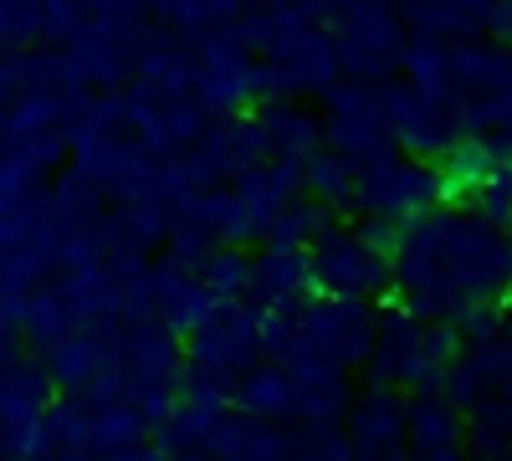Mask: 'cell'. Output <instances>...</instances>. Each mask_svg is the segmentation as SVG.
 <instances>
[{
	"mask_svg": "<svg viewBox=\"0 0 512 461\" xmlns=\"http://www.w3.org/2000/svg\"><path fill=\"white\" fill-rule=\"evenodd\" d=\"M297 344H308L323 364H333L338 374H349L374 349V313H369V303L318 298L313 292V298L297 308Z\"/></svg>",
	"mask_w": 512,
	"mask_h": 461,
	"instance_id": "obj_6",
	"label": "cell"
},
{
	"mask_svg": "<svg viewBox=\"0 0 512 461\" xmlns=\"http://www.w3.org/2000/svg\"><path fill=\"white\" fill-rule=\"evenodd\" d=\"M502 282H507V298H512V226L502 231Z\"/></svg>",
	"mask_w": 512,
	"mask_h": 461,
	"instance_id": "obj_21",
	"label": "cell"
},
{
	"mask_svg": "<svg viewBox=\"0 0 512 461\" xmlns=\"http://www.w3.org/2000/svg\"><path fill=\"white\" fill-rule=\"evenodd\" d=\"M195 277L205 282V292H210L216 303H241V298H246V282H251V257H241L236 246H226V251L216 246Z\"/></svg>",
	"mask_w": 512,
	"mask_h": 461,
	"instance_id": "obj_17",
	"label": "cell"
},
{
	"mask_svg": "<svg viewBox=\"0 0 512 461\" xmlns=\"http://www.w3.org/2000/svg\"><path fill=\"white\" fill-rule=\"evenodd\" d=\"M461 354V339H456V328L446 323H420L410 318L400 303L395 308H384L374 318V349H369V380L374 390H436L441 385V374L446 364Z\"/></svg>",
	"mask_w": 512,
	"mask_h": 461,
	"instance_id": "obj_2",
	"label": "cell"
},
{
	"mask_svg": "<svg viewBox=\"0 0 512 461\" xmlns=\"http://www.w3.org/2000/svg\"><path fill=\"white\" fill-rule=\"evenodd\" d=\"M41 41V6L36 0H0V52H26Z\"/></svg>",
	"mask_w": 512,
	"mask_h": 461,
	"instance_id": "obj_18",
	"label": "cell"
},
{
	"mask_svg": "<svg viewBox=\"0 0 512 461\" xmlns=\"http://www.w3.org/2000/svg\"><path fill=\"white\" fill-rule=\"evenodd\" d=\"M472 216L492 231H507L512 226V170H502L497 180H487L477 195H472Z\"/></svg>",
	"mask_w": 512,
	"mask_h": 461,
	"instance_id": "obj_19",
	"label": "cell"
},
{
	"mask_svg": "<svg viewBox=\"0 0 512 461\" xmlns=\"http://www.w3.org/2000/svg\"><path fill=\"white\" fill-rule=\"evenodd\" d=\"M405 441L410 461H466V415L436 390H420L405 405Z\"/></svg>",
	"mask_w": 512,
	"mask_h": 461,
	"instance_id": "obj_8",
	"label": "cell"
},
{
	"mask_svg": "<svg viewBox=\"0 0 512 461\" xmlns=\"http://www.w3.org/2000/svg\"><path fill=\"white\" fill-rule=\"evenodd\" d=\"M308 282L318 298H344V303H369L390 292V257L364 241V231L328 226L308 246Z\"/></svg>",
	"mask_w": 512,
	"mask_h": 461,
	"instance_id": "obj_5",
	"label": "cell"
},
{
	"mask_svg": "<svg viewBox=\"0 0 512 461\" xmlns=\"http://www.w3.org/2000/svg\"><path fill=\"white\" fill-rule=\"evenodd\" d=\"M149 426L144 415L128 405V400H108V405H88V456L103 461V456H118L128 446H144Z\"/></svg>",
	"mask_w": 512,
	"mask_h": 461,
	"instance_id": "obj_13",
	"label": "cell"
},
{
	"mask_svg": "<svg viewBox=\"0 0 512 461\" xmlns=\"http://www.w3.org/2000/svg\"><path fill=\"white\" fill-rule=\"evenodd\" d=\"M405 77H410V93L425 103H451V67H446V47L441 41H410L405 47Z\"/></svg>",
	"mask_w": 512,
	"mask_h": 461,
	"instance_id": "obj_15",
	"label": "cell"
},
{
	"mask_svg": "<svg viewBox=\"0 0 512 461\" xmlns=\"http://www.w3.org/2000/svg\"><path fill=\"white\" fill-rule=\"evenodd\" d=\"M103 461H169L159 446H128V451H118V456H103Z\"/></svg>",
	"mask_w": 512,
	"mask_h": 461,
	"instance_id": "obj_20",
	"label": "cell"
},
{
	"mask_svg": "<svg viewBox=\"0 0 512 461\" xmlns=\"http://www.w3.org/2000/svg\"><path fill=\"white\" fill-rule=\"evenodd\" d=\"M390 292L420 323L456 328L472 308L502 303V231L472 211H431L400 226L390 251Z\"/></svg>",
	"mask_w": 512,
	"mask_h": 461,
	"instance_id": "obj_1",
	"label": "cell"
},
{
	"mask_svg": "<svg viewBox=\"0 0 512 461\" xmlns=\"http://www.w3.org/2000/svg\"><path fill=\"white\" fill-rule=\"evenodd\" d=\"M246 298H251V308H303V303L313 298L308 251H303V246H277V241H267L262 257H251Z\"/></svg>",
	"mask_w": 512,
	"mask_h": 461,
	"instance_id": "obj_9",
	"label": "cell"
},
{
	"mask_svg": "<svg viewBox=\"0 0 512 461\" xmlns=\"http://www.w3.org/2000/svg\"><path fill=\"white\" fill-rule=\"evenodd\" d=\"M57 461H93V456H57Z\"/></svg>",
	"mask_w": 512,
	"mask_h": 461,
	"instance_id": "obj_22",
	"label": "cell"
},
{
	"mask_svg": "<svg viewBox=\"0 0 512 461\" xmlns=\"http://www.w3.org/2000/svg\"><path fill=\"white\" fill-rule=\"evenodd\" d=\"M256 129H262V144H267V159H292V164H308L318 154V123L292 108V103H267L262 118H256Z\"/></svg>",
	"mask_w": 512,
	"mask_h": 461,
	"instance_id": "obj_11",
	"label": "cell"
},
{
	"mask_svg": "<svg viewBox=\"0 0 512 461\" xmlns=\"http://www.w3.org/2000/svg\"><path fill=\"white\" fill-rule=\"evenodd\" d=\"M231 405L241 415H251V421H292V380L282 374V364H256L246 380L231 390Z\"/></svg>",
	"mask_w": 512,
	"mask_h": 461,
	"instance_id": "obj_12",
	"label": "cell"
},
{
	"mask_svg": "<svg viewBox=\"0 0 512 461\" xmlns=\"http://www.w3.org/2000/svg\"><path fill=\"white\" fill-rule=\"evenodd\" d=\"M328 144L338 154H349V159H369L379 149H395L379 88H369V82H349V88L328 93Z\"/></svg>",
	"mask_w": 512,
	"mask_h": 461,
	"instance_id": "obj_7",
	"label": "cell"
},
{
	"mask_svg": "<svg viewBox=\"0 0 512 461\" xmlns=\"http://www.w3.org/2000/svg\"><path fill=\"white\" fill-rule=\"evenodd\" d=\"M354 180H359V159L338 154V149H318L303 164V190H308V200L323 205V211H349L354 205Z\"/></svg>",
	"mask_w": 512,
	"mask_h": 461,
	"instance_id": "obj_14",
	"label": "cell"
},
{
	"mask_svg": "<svg viewBox=\"0 0 512 461\" xmlns=\"http://www.w3.org/2000/svg\"><path fill=\"white\" fill-rule=\"evenodd\" d=\"M344 436L354 446V461H384V456H395L400 441H405V400L395 390L364 395L349 410V431Z\"/></svg>",
	"mask_w": 512,
	"mask_h": 461,
	"instance_id": "obj_10",
	"label": "cell"
},
{
	"mask_svg": "<svg viewBox=\"0 0 512 461\" xmlns=\"http://www.w3.org/2000/svg\"><path fill=\"white\" fill-rule=\"evenodd\" d=\"M328 226H333V211H323V205L308 200V195H292V200L282 205V216L272 221L267 241H277V246H303V251H308Z\"/></svg>",
	"mask_w": 512,
	"mask_h": 461,
	"instance_id": "obj_16",
	"label": "cell"
},
{
	"mask_svg": "<svg viewBox=\"0 0 512 461\" xmlns=\"http://www.w3.org/2000/svg\"><path fill=\"white\" fill-rule=\"evenodd\" d=\"M256 364H262V339H256V308L246 303H216L185 333V380L195 385L231 395Z\"/></svg>",
	"mask_w": 512,
	"mask_h": 461,
	"instance_id": "obj_3",
	"label": "cell"
},
{
	"mask_svg": "<svg viewBox=\"0 0 512 461\" xmlns=\"http://www.w3.org/2000/svg\"><path fill=\"white\" fill-rule=\"evenodd\" d=\"M354 205L369 221H390L395 231L431 216L441 205L431 164L405 159L400 149H379L369 159H359V180H354Z\"/></svg>",
	"mask_w": 512,
	"mask_h": 461,
	"instance_id": "obj_4",
	"label": "cell"
}]
</instances>
